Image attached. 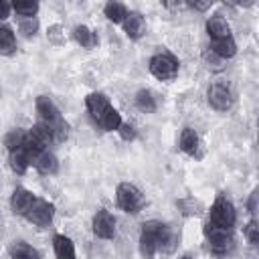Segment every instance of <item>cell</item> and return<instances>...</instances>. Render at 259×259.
Listing matches in <instances>:
<instances>
[{"label":"cell","mask_w":259,"mask_h":259,"mask_svg":"<svg viewBox=\"0 0 259 259\" xmlns=\"http://www.w3.org/2000/svg\"><path fill=\"white\" fill-rule=\"evenodd\" d=\"M172 243V231L160 221H146L140 233V249L146 259H152L158 251H168Z\"/></svg>","instance_id":"1"},{"label":"cell","mask_w":259,"mask_h":259,"mask_svg":"<svg viewBox=\"0 0 259 259\" xmlns=\"http://www.w3.org/2000/svg\"><path fill=\"white\" fill-rule=\"evenodd\" d=\"M208 223L221 229H233L237 223V210L233 206V202L227 196H217L210 210H208Z\"/></svg>","instance_id":"2"},{"label":"cell","mask_w":259,"mask_h":259,"mask_svg":"<svg viewBox=\"0 0 259 259\" xmlns=\"http://www.w3.org/2000/svg\"><path fill=\"white\" fill-rule=\"evenodd\" d=\"M150 73L160 79V81H172L176 75H178V69H180V63L178 59L168 53V51H160L156 53L152 59H150V65H148Z\"/></svg>","instance_id":"3"},{"label":"cell","mask_w":259,"mask_h":259,"mask_svg":"<svg viewBox=\"0 0 259 259\" xmlns=\"http://www.w3.org/2000/svg\"><path fill=\"white\" fill-rule=\"evenodd\" d=\"M115 202H117V206H119L123 212L136 214V212H140V208L144 206V194H142V190H140L136 184H132V182H121V184H117V188H115Z\"/></svg>","instance_id":"4"},{"label":"cell","mask_w":259,"mask_h":259,"mask_svg":"<svg viewBox=\"0 0 259 259\" xmlns=\"http://www.w3.org/2000/svg\"><path fill=\"white\" fill-rule=\"evenodd\" d=\"M204 237H206L208 249L214 255H227L235 247V239H233L231 229H221V227L206 223L204 225Z\"/></svg>","instance_id":"5"},{"label":"cell","mask_w":259,"mask_h":259,"mask_svg":"<svg viewBox=\"0 0 259 259\" xmlns=\"http://www.w3.org/2000/svg\"><path fill=\"white\" fill-rule=\"evenodd\" d=\"M206 99H208V105L214 111H229L231 105H233V93H231L229 85L223 79H217L208 85Z\"/></svg>","instance_id":"6"},{"label":"cell","mask_w":259,"mask_h":259,"mask_svg":"<svg viewBox=\"0 0 259 259\" xmlns=\"http://www.w3.org/2000/svg\"><path fill=\"white\" fill-rule=\"evenodd\" d=\"M24 217H26V221H30L36 227H49L53 223V217H55V206L49 200L34 198L32 206L28 208V212Z\"/></svg>","instance_id":"7"},{"label":"cell","mask_w":259,"mask_h":259,"mask_svg":"<svg viewBox=\"0 0 259 259\" xmlns=\"http://www.w3.org/2000/svg\"><path fill=\"white\" fill-rule=\"evenodd\" d=\"M93 235L99 239H113L115 237V217L107 208H99L93 214Z\"/></svg>","instance_id":"8"},{"label":"cell","mask_w":259,"mask_h":259,"mask_svg":"<svg viewBox=\"0 0 259 259\" xmlns=\"http://www.w3.org/2000/svg\"><path fill=\"white\" fill-rule=\"evenodd\" d=\"M26 154H28L30 164H32L40 174H55V172H57L59 162H57L55 154L49 152V148H47V150H38V152H26Z\"/></svg>","instance_id":"9"},{"label":"cell","mask_w":259,"mask_h":259,"mask_svg":"<svg viewBox=\"0 0 259 259\" xmlns=\"http://www.w3.org/2000/svg\"><path fill=\"white\" fill-rule=\"evenodd\" d=\"M85 107H87V111H89V115H91L93 119L101 121V117L105 115V111H107L111 105H109V99H107L103 93L93 91V93H89V95L85 97Z\"/></svg>","instance_id":"10"},{"label":"cell","mask_w":259,"mask_h":259,"mask_svg":"<svg viewBox=\"0 0 259 259\" xmlns=\"http://www.w3.org/2000/svg\"><path fill=\"white\" fill-rule=\"evenodd\" d=\"M34 198H36V196H34L30 190H26V188H14V192H12V196H10V208H12V212L24 217V214L28 212V208L32 206Z\"/></svg>","instance_id":"11"},{"label":"cell","mask_w":259,"mask_h":259,"mask_svg":"<svg viewBox=\"0 0 259 259\" xmlns=\"http://www.w3.org/2000/svg\"><path fill=\"white\" fill-rule=\"evenodd\" d=\"M121 26H123L125 36L132 38V40H138L146 32V20H144V16L140 12H127V16L123 18Z\"/></svg>","instance_id":"12"},{"label":"cell","mask_w":259,"mask_h":259,"mask_svg":"<svg viewBox=\"0 0 259 259\" xmlns=\"http://www.w3.org/2000/svg\"><path fill=\"white\" fill-rule=\"evenodd\" d=\"M206 32L212 40H221V38H227L231 36V24L227 22L225 16L221 14H212L206 18Z\"/></svg>","instance_id":"13"},{"label":"cell","mask_w":259,"mask_h":259,"mask_svg":"<svg viewBox=\"0 0 259 259\" xmlns=\"http://www.w3.org/2000/svg\"><path fill=\"white\" fill-rule=\"evenodd\" d=\"M34 107H36V111H38V115H40V119L45 123H51V121H55V119L61 117L59 107L55 105V101L49 95H38L36 101H34Z\"/></svg>","instance_id":"14"},{"label":"cell","mask_w":259,"mask_h":259,"mask_svg":"<svg viewBox=\"0 0 259 259\" xmlns=\"http://www.w3.org/2000/svg\"><path fill=\"white\" fill-rule=\"evenodd\" d=\"M208 51L217 59H233L237 55V42H235L233 36H227V38H221V40H212Z\"/></svg>","instance_id":"15"},{"label":"cell","mask_w":259,"mask_h":259,"mask_svg":"<svg viewBox=\"0 0 259 259\" xmlns=\"http://www.w3.org/2000/svg\"><path fill=\"white\" fill-rule=\"evenodd\" d=\"M53 247H55L57 259H75L77 257L75 255V243L67 235H55Z\"/></svg>","instance_id":"16"},{"label":"cell","mask_w":259,"mask_h":259,"mask_svg":"<svg viewBox=\"0 0 259 259\" xmlns=\"http://www.w3.org/2000/svg\"><path fill=\"white\" fill-rule=\"evenodd\" d=\"M178 148H180L184 154L194 156L196 150H198V134H196V130L184 127V130L180 132V138H178Z\"/></svg>","instance_id":"17"},{"label":"cell","mask_w":259,"mask_h":259,"mask_svg":"<svg viewBox=\"0 0 259 259\" xmlns=\"http://www.w3.org/2000/svg\"><path fill=\"white\" fill-rule=\"evenodd\" d=\"M73 38H75L83 49H93V47L99 42L97 34H95L89 26H85V24H77V26L73 28Z\"/></svg>","instance_id":"18"},{"label":"cell","mask_w":259,"mask_h":259,"mask_svg":"<svg viewBox=\"0 0 259 259\" xmlns=\"http://www.w3.org/2000/svg\"><path fill=\"white\" fill-rule=\"evenodd\" d=\"M103 14H105V18H107L109 22H113V24H121L123 18L127 16V8H125L121 2L111 0V2H107V4L103 6Z\"/></svg>","instance_id":"19"},{"label":"cell","mask_w":259,"mask_h":259,"mask_svg":"<svg viewBox=\"0 0 259 259\" xmlns=\"http://www.w3.org/2000/svg\"><path fill=\"white\" fill-rule=\"evenodd\" d=\"M8 162H10V168L16 172V174H24L30 166V160H28V154L24 148H18V150H12L10 156H8Z\"/></svg>","instance_id":"20"},{"label":"cell","mask_w":259,"mask_h":259,"mask_svg":"<svg viewBox=\"0 0 259 259\" xmlns=\"http://www.w3.org/2000/svg\"><path fill=\"white\" fill-rule=\"evenodd\" d=\"M10 259H38V251L24 241H16L10 247Z\"/></svg>","instance_id":"21"},{"label":"cell","mask_w":259,"mask_h":259,"mask_svg":"<svg viewBox=\"0 0 259 259\" xmlns=\"http://www.w3.org/2000/svg\"><path fill=\"white\" fill-rule=\"evenodd\" d=\"M16 49V34L8 24L0 26V53L10 55Z\"/></svg>","instance_id":"22"},{"label":"cell","mask_w":259,"mask_h":259,"mask_svg":"<svg viewBox=\"0 0 259 259\" xmlns=\"http://www.w3.org/2000/svg\"><path fill=\"white\" fill-rule=\"evenodd\" d=\"M12 10L20 18H36L38 2H32V0H16V2H12Z\"/></svg>","instance_id":"23"},{"label":"cell","mask_w":259,"mask_h":259,"mask_svg":"<svg viewBox=\"0 0 259 259\" xmlns=\"http://www.w3.org/2000/svg\"><path fill=\"white\" fill-rule=\"evenodd\" d=\"M136 107H138L140 111H144V113H152V111H156V99H154L152 91H148V89H140V91L136 93Z\"/></svg>","instance_id":"24"},{"label":"cell","mask_w":259,"mask_h":259,"mask_svg":"<svg viewBox=\"0 0 259 259\" xmlns=\"http://www.w3.org/2000/svg\"><path fill=\"white\" fill-rule=\"evenodd\" d=\"M24 142H26V130H22V127L10 130L6 134V138H4V146L8 148V152L18 150V148H24Z\"/></svg>","instance_id":"25"},{"label":"cell","mask_w":259,"mask_h":259,"mask_svg":"<svg viewBox=\"0 0 259 259\" xmlns=\"http://www.w3.org/2000/svg\"><path fill=\"white\" fill-rule=\"evenodd\" d=\"M101 127L105 130V132H117L119 130V125H121V113L115 109V107H109L107 111H105V115L101 117Z\"/></svg>","instance_id":"26"},{"label":"cell","mask_w":259,"mask_h":259,"mask_svg":"<svg viewBox=\"0 0 259 259\" xmlns=\"http://www.w3.org/2000/svg\"><path fill=\"white\" fill-rule=\"evenodd\" d=\"M47 125H49V130H51V138H53V142H65V140L69 138V123L63 119V115H61L59 119L47 123Z\"/></svg>","instance_id":"27"},{"label":"cell","mask_w":259,"mask_h":259,"mask_svg":"<svg viewBox=\"0 0 259 259\" xmlns=\"http://www.w3.org/2000/svg\"><path fill=\"white\" fill-rule=\"evenodd\" d=\"M18 28H20V32H22L24 36L30 38V36H34L36 30H38V20H36V18H20Z\"/></svg>","instance_id":"28"},{"label":"cell","mask_w":259,"mask_h":259,"mask_svg":"<svg viewBox=\"0 0 259 259\" xmlns=\"http://www.w3.org/2000/svg\"><path fill=\"white\" fill-rule=\"evenodd\" d=\"M245 239L249 241V245H257L259 243V227H257V221H249V225L245 227Z\"/></svg>","instance_id":"29"},{"label":"cell","mask_w":259,"mask_h":259,"mask_svg":"<svg viewBox=\"0 0 259 259\" xmlns=\"http://www.w3.org/2000/svg\"><path fill=\"white\" fill-rule=\"evenodd\" d=\"M63 28L59 26V24H53L49 30H47V36H49V40H53L55 45H63L65 42V34L61 32Z\"/></svg>","instance_id":"30"},{"label":"cell","mask_w":259,"mask_h":259,"mask_svg":"<svg viewBox=\"0 0 259 259\" xmlns=\"http://www.w3.org/2000/svg\"><path fill=\"white\" fill-rule=\"evenodd\" d=\"M119 136H121V140H125V142H132L134 138H136V127L132 125V123H123L121 121V125H119Z\"/></svg>","instance_id":"31"},{"label":"cell","mask_w":259,"mask_h":259,"mask_svg":"<svg viewBox=\"0 0 259 259\" xmlns=\"http://www.w3.org/2000/svg\"><path fill=\"white\" fill-rule=\"evenodd\" d=\"M10 10H12V4H8V2L0 0V22H2V20H6V18L10 16Z\"/></svg>","instance_id":"32"},{"label":"cell","mask_w":259,"mask_h":259,"mask_svg":"<svg viewBox=\"0 0 259 259\" xmlns=\"http://www.w3.org/2000/svg\"><path fill=\"white\" fill-rule=\"evenodd\" d=\"M210 6H212V2H190V8H196V10H206Z\"/></svg>","instance_id":"33"},{"label":"cell","mask_w":259,"mask_h":259,"mask_svg":"<svg viewBox=\"0 0 259 259\" xmlns=\"http://www.w3.org/2000/svg\"><path fill=\"white\" fill-rule=\"evenodd\" d=\"M255 196H257V192H253L251 194V200H249V210L255 214Z\"/></svg>","instance_id":"34"},{"label":"cell","mask_w":259,"mask_h":259,"mask_svg":"<svg viewBox=\"0 0 259 259\" xmlns=\"http://www.w3.org/2000/svg\"><path fill=\"white\" fill-rule=\"evenodd\" d=\"M180 259H192V257H188V255H184V257H180Z\"/></svg>","instance_id":"35"}]
</instances>
